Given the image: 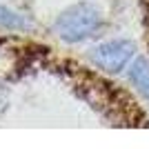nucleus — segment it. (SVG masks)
I'll use <instances>...</instances> for the list:
<instances>
[{"instance_id": "obj_1", "label": "nucleus", "mask_w": 149, "mask_h": 149, "mask_svg": "<svg viewBox=\"0 0 149 149\" xmlns=\"http://www.w3.org/2000/svg\"><path fill=\"white\" fill-rule=\"evenodd\" d=\"M100 27V16L91 5H74L65 9L56 20V33L65 42H78L89 38Z\"/></svg>"}, {"instance_id": "obj_2", "label": "nucleus", "mask_w": 149, "mask_h": 149, "mask_svg": "<svg viewBox=\"0 0 149 149\" xmlns=\"http://www.w3.org/2000/svg\"><path fill=\"white\" fill-rule=\"evenodd\" d=\"M134 51H136V47L129 40H111V42H102L98 47H93L89 51V60L102 71L116 74L131 60Z\"/></svg>"}, {"instance_id": "obj_3", "label": "nucleus", "mask_w": 149, "mask_h": 149, "mask_svg": "<svg viewBox=\"0 0 149 149\" xmlns=\"http://www.w3.org/2000/svg\"><path fill=\"white\" fill-rule=\"evenodd\" d=\"M129 80L138 91L149 98V62L145 58H136L129 67Z\"/></svg>"}, {"instance_id": "obj_4", "label": "nucleus", "mask_w": 149, "mask_h": 149, "mask_svg": "<svg viewBox=\"0 0 149 149\" xmlns=\"http://www.w3.org/2000/svg\"><path fill=\"white\" fill-rule=\"evenodd\" d=\"M0 27L2 29H25L27 18L11 11V9H7V7H0Z\"/></svg>"}]
</instances>
